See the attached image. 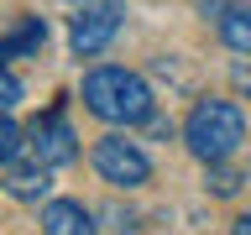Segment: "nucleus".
<instances>
[{"label":"nucleus","mask_w":251,"mask_h":235,"mask_svg":"<svg viewBox=\"0 0 251 235\" xmlns=\"http://www.w3.org/2000/svg\"><path fill=\"white\" fill-rule=\"evenodd\" d=\"M94 172H100L110 188H141L147 178H152V162H147V152H141L136 141L100 136L94 141Z\"/></svg>","instance_id":"3"},{"label":"nucleus","mask_w":251,"mask_h":235,"mask_svg":"<svg viewBox=\"0 0 251 235\" xmlns=\"http://www.w3.org/2000/svg\"><path fill=\"white\" fill-rule=\"evenodd\" d=\"M183 141L199 162H230L246 141V115L230 99H199L183 120Z\"/></svg>","instance_id":"2"},{"label":"nucleus","mask_w":251,"mask_h":235,"mask_svg":"<svg viewBox=\"0 0 251 235\" xmlns=\"http://www.w3.org/2000/svg\"><path fill=\"white\" fill-rule=\"evenodd\" d=\"M47 188H52V178H47V162H37V157L26 167H5V193L11 199L37 204V199H47Z\"/></svg>","instance_id":"8"},{"label":"nucleus","mask_w":251,"mask_h":235,"mask_svg":"<svg viewBox=\"0 0 251 235\" xmlns=\"http://www.w3.org/2000/svg\"><path fill=\"white\" fill-rule=\"evenodd\" d=\"M220 37H225L230 52H246V58H251V5H225V16H220Z\"/></svg>","instance_id":"9"},{"label":"nucleus","mask_w":251,"mask_h":235,"mask_svg":"<svg viewBox=\"0 0 251 235\" xmlns=\"http://www.w3.org/2000/svg\"><path fill=\"white\" fill-rule=\"evenodd\" d=\"M230 78H235V89H241V94H251V63H235Z\"/></svg>","instance_id":"13"},{"label":"nucleus","mask_w":251,"mask_h":235,"mask_svg":"<svg viewBox=\"0 0 251 235\" xmlns=\"http://www.w3.org/2000/svg\"><path fill=\"white\" fill-rule=\"evenodd\" d=\"M230 235H251V209H246V214H241V219L230 225Z\"/></svg>","instance_id":"14"},{"label":"nucleus","mask_w":251,"mask_h":235,"mask_svg":"<svg viewBox=\"0 0 251 235\" xmlns=\"http://www.w3.org/2000/svg\"><path fill=\"white\" fill-rule=\"evenodd\" d=\"M115 31H121V5H115V0H100V5L74 16L68 47H74L78 58H94V52H105V47L115 42Z\"/></svg>","instance_id":"4"},{"label":"nucleus","mask_w":251,"mask_h":235,"mask_svg":"<svg viewBox=\"0 0 251 235\" xmlns=\"http://www.w3.org/2000/svg\"><path fill=\"white\" fill-rule=\"evenodd\" d=\"M42 235H94V214L74 199H47L42 204Z\"/></svg>","instance_id":"6"},{"label":"nucleus","mask_w":251,"mask_h":235,"mask_svg":"<svg viewBox=\"0 0 251 235\" xmlns=\"http://www.w3.org/2000/svg\"><path fill=\"white\" fill-rule=\"evenodd\" d=\"M21 105V78L11 68H0V110H16Z\"/></svg>","instance_id":"12"},{"label":"nucleus","mask_w":251,"mask_h":235,"mask_svg":"<svg viewBox=\"0 0 251 235\" xmlns=\"http://www.w3.org/2000/svg\"><path fill=\"white\" fill-rule=\"evenodd\" d=\"M42 42H47V21L42 16H21V21L0 37V63L5 58H31V52H42Z\"/></svg>","instance_id":"7"},{"label":"nucleus","mask_w":251,"mask_h":235,"mask_svg":"<svg viewBox=\"0 0 251 235\" xmlns=\"http://www.w3.org/2000/svg\"><path fill=\"white\" fill-rule=\"evenodd\" d=\"M241 183H246V178H241V172H235L230 162H209V178H204V188H209L215 199H230V193H235Z\"/></svg>","instance_id":"10"},{"label":"nucleus","mask_w":251,"mask_h":235,"mask_svg":"<svg viewBox=\"0 0 251 235\" xmlns=\"http://www.w3.org/2000/svg\"><path fill=\"white\" fill-rule=\"evenodd\" d=\"M31 157H37V162H47V167H63V162H74L78 157V136H74V125L63 120L58 110H47L42 120L31 125Z\"/></svg>","instance_id":"5"},{"label":"nucleus","mask_w":251,"mask_h":235,"mask_svg":"<svg viewBox=\"0 0 251 235\" xmlns=\"http://www.w3.org/2000/svg\"><path fill=\"white\" fill-rule=\"evenodd\" d=\"M84 105H89V115H100L110 125H147L157 99L147 89V78L131 68H94L84 78Z\"/></svg>","instance_id":"1"},{"label":"nucleus","mask_w":251,"mask_h":235,"mask_svg":"<svg viewBox=\"0 0 251 235\" xmlns=\"http://www.w3.org/2000/svg\"><path fill=\"white\" fill-rule=\"evenodd\" d=\"M16 152H21V131H16V120L0 110V167H11Z\"/></svg>","instance_id":"11"}]
</instances>
